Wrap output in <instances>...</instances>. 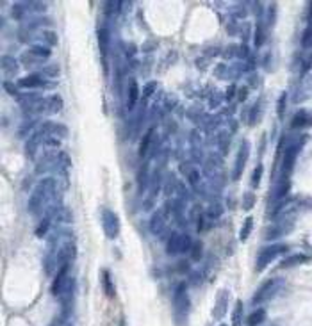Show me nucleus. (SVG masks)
<instances>
[{"label": "nucleus", "mask_w": 312, "mask_h": 326, "mask_svg": "<svg viewBox=\"0 0 312 326\" xmlns=\"http://www.w3.org/2000/svg\"><path fill=\"white\" fill-rule=\"evenodd\" d=\"M189 308H191V303L187 298L186 285H178L175 290V298H173V316H175L177 325H186Z\"/></svg>", "instance_id": "f257e3e1"}, {"label": "nucleus", "mask_w": 312, "mask_h": 326, "mask_svg": "<svg viewBox=\"0 0 312 326\" xmlns=\"http://www.w3.org/2000/svg\"><path fill=\"white\" fill-rule=\"evenodd\" d=\"M287 249H289V246L284 243H278V244H271V246H268V248L260 249L259 255H257V262H255V269L257 271H264L268 266L273 262V260L278 257V255L286 253Z\"/></svg>", "instance_id": "f03ea898"}, {"label": "nucleus", "mask_w": 312, "mask_h": 326, "mask_svg": "<svg viewBox=\"0 0 312 326\" xmlns=\"http://www.w3.org/2000/svg\"><path fill=\"white\" fill-rule=\"evenodd\" d=\"M280 285H282V280H278V278L266 280L264 284H262L259 289L255 290L254 298H252V303H254V305H259V303H262V301L273 298V294H275L276 290L280 289Z\"/></svg>", "instance_id": "7ed1b4c3"}, {"label": "nucleus", "mask_w": 312, "mask_h": 326, "mask_svg": "<svg viewBox=\"0 0 312 326\" xmlns=\"http://www.w3.org/2000/svg\"><path fill=\"white\" fill-rule=\"evenodd\" d=\"M102 225H104V232L109 239H116L120 233V219L116 216V212L104 209L102 211Z\"/></svg>", "instance_id": "20e7f679"}, {"label": "nucleus", "mask_w": 312, "mask_h": 326, "mask_svg": "<svg viewBox=\"0 0 312 326\" xmlns=\"http://www.w3.org/2000/svg\"><path fill=\"white\" fill-rule=\"evenodd\" d=\"M303 139H305V137H303ZM303 139L300 141L298 145H296V143H294V145H291L286 150V153H284V161H282V173H284L286 176L291 173L292 168H294V164H296L298 153H300V150H302Z\"/></svg>", "instance_id": "39448f33"}, {"label": "nucleus", "mask_w": 312, "mask_h": 326, "mask_svg": "<svg viewBox=\"0 0 312 326\" xmlns=\"http://www.w3.org/2000/svg\"><path fill=\"white\" fill-rule=\"evenodd\" d=\"M248 157H250V143L248 141H243L239 148V153H237V159H235L234 173H232V178H234V180H237L241 176V173H243V170H245V166H246V161H248Z\"/></svg>", "instance_id": "423d86ee"}, {"label": "nucleus", "mask_w": 312, "mask_h": 326, "mask_svg": "<svg viewBox=\"0 0 312 326\" xmlns=\"http://www.w3.org/2000/svg\"><path fill=\"white\" fill-rule=\"evenodd\" d=\"M227 307H229V290L221 289L218 292V298H216V305H214V317L216 319H221L227 312Z\"/></svg>", "instance_id": "0eeeda50"}, {"label": "nucleus", "mask_w": 312, "mask_h": 326, "mask_svg": "<svg viewBox=\"0 0 312 326\" xmlns=\"http://www.w3.org/2000/svg\"><path fill=\"white\" fill-rule=\"evenodd\" d=\"M68 268H70V264L61 266V269H59L58 274H56V278H54V282H52V287H50V292H52V296H59V294H61L62 287H64V284H66Z\"/></svg>", "instance_id": "6e6552de"}, {"label": "nucleus", "mask_w": 312, "mask_h": 326, "mask_svg": "<svg viewBox=\"0 0 312 326\" xmlns=\"http://www.w3.org/2000/svg\"><path fill=\"white\" fill-rule=\"evenodd\" d=\"M43 132L39 130V132H36V134H32L29 139L25 141V153L29 159H34V155H36L38 148H39V143H41V137H43Z\"/></svg>", "instance_id": "1a4fd4ad"}, {"label": "nucleus", "mask_w": 312, "mask_h": 326, "mask_svg": "<svg viewBox=\"0 0 312 326\" xmlns=\"http://www.w3.org/2000/svg\"><path fill=\"white\" fill-rule=\"evenodd\" d=\"M47 198V192L43 191L41 187L38 186L36 187V191L32 192V196H31V200H29V212L31 214H34V212H38L39 209H41V205H43V200Z\"/></svg>", "instance_id": "9d476101"}, {"label": "nucleus", "mask_w": 312, "mask_h": 326, "mask_svg": "<svg viewBox=\"0 0 312 326\" xmlns=\"http://www.w3.org/2000/svg\"><path fill=\"white\" fill-rule=\"evenodd\" d=\"M127 107H129V111H132V109L136 107V104H137V100H139V86H137V80L136 78H130L129 80V93H127Z\"/></svg>", "instance_id": "9b49d317"}, {"label": "nucleus", "mask_w": 312, "mask_h": 326, "mask_svg": "<svg viewBox=\"0 0 312 326\" xmlns=\"http://www.w3.org/2000/svg\"><path fill=\"white\" fill-rule=\"evenodd\" d=\"M43 84V78L39 73H32V75H27V77L20 78L18 80V88H25V89H34L39 88Z\"/></svg>", "instance_id": "f8f14e48"}, {"label": "nucleus", "mask_w": 312, "mask_h": 326, "mask_svg": "<svg viewBox=\"0 0 312 326\" xmlns=\"http://www.w3.org/2000/svg\"><path fill=\"white\" fill-rule=\"evenodd\" d=\"M41 132L45 135H58V137H64V135H68V130L62 127V125L59 123H50V121H47V123L41 127Z\"/></svg>", "instance_id": "ddd939ff"}, {"label": "nucleus", "mask_w": 312, "mask_h": 326, "mask_svg": "<svg viewBox=\"0 0 312 326\" xmlns=\"http://www.w3.org/2000/svg\"><path fill=\"white\" fill-rule=\"evenodd\" d=\"M73 257H75V246H73V244H64V246L59 249L58 260L61 266H66L72 262Z\"/></svg>", "instance_id": "4468645a"}, {"label": "nucleus", "mask_w": 312, "mask_h": 326, "mask_svg": "<svg viewBox=\"0 0 312 326\" xmlns=\"http://www.w3.org/2000/svg\"><path fill=\"white\" fill-rule=\"evenodd\" d=\"M164 223H166V216H164V212L156 211L154 216H152V219H150V230L154 233H159L162 228H164Z\"/></svg>", "instance_id": "2eb2a0df"}, {"label": "nucleus", "mask_w": 312, "mask_h": 326, "mask_svg": "<svg viewBox=\"0 0 312 326\" xmlns=\"http://www.w3.org/2000/svg\"><path fill=\"white\" fill-rule=\"evenodd\" d=\"M180 233L173 232L172 235H170V239H168V244H166V251L168 255H177L180 253Z\"/></svg>", "instance_id": "dca6fc26"}, {"label": "nucleus", "mask_w": 312, "mask_h": 326, "mask_svg": "<svg viewBox=\"0 0 312 326\" xmlns=\"http://www.w3.org/2000/svg\"><path fill=\"white\" fill-rule=\"evenodd\" d=\"M264 319H266L264 308H255V310L246 317V326H259L264 323Z\"/></svg>", "instance_id": "f3484780"}, {"label": "nucleus", "mask_w": 312, "mask_h": 326, "mask_svg": "<svg viewBox=\"0 0 312 326\" xmlns=\"http://www.w3.org/2000/svg\"><path fill=\"white\" fill-rule=\"evenodd\" d=\"M307 260V257L302 253H296V255H289L287 259H284L280 262V268L282 269H289V268H294V266L302 264V262H305Z\"/></svg>", "instance_id": "a211bd4d"}, {"label": "nucleus", "mask_w": 312, "mask_h": 326, "mask_svg": "<svg viewBox=\"0 0 312 326\" xmlns=\"http://www.w3.org/2000/svg\"><path fill=\"white\" fill-rule=\"evenodd\" d=\"M102 285H104V292L109 298H115V287H113V276L109 271H102Z\"/></svg>", "instance_id": "6ab92c4d"}, {"label": "nucleus", "mask_w": 312, "mask_h": 326, "mask_svg": "<svg viewBox=\"0 0 312 326\" xmlns=\"http://www.w3.org/2000/svg\"><path fill=\"white\" fill-rule=\"evenodd\" d=\"M45 109H47L48 113H52V114L59 113V111L62 109V100L59 98L58 95H56V96H50V98L47 100V104H45Z\"/></svg>", "instance_id": "aec40b11"}, {"label": "nucleus", "mask_w": 312, "mask_h": 326, "mask_svg": "<svg viewBox=\"0 0 312 326\" xmlns=\"http://www.w3.org/2000/svg\"><path fill=\"white\" fill-rule=\"evenodd\" d=\"M312 123V118L309 116L307 113H298L294 118H292V129H296V127H305V125H311Z\"/></svg>", "instance_id": "412c9836"}, {"label": "nucleus", "mask_w": 312, "mask_h": 326, "mask_svg": "<svg viewBox=\"0 0 312 326\" xmlns=\"http://www.w3.org/2000/svg\"><path fill=\"white\" fill-rule=\"evenodd\" d=\"M152 137H154V130H148L143 137H141V143H139V157H145L146 152H148V146L152 143Z\"/></svg>", "instance_id": "4be33fe9"}, {"label": "nucleus", "mask_w": 312, "mask_h": 326, "mask_svg": "<svg viewBox=\"0 0 312 326\" xmlns=\"http://www.w3.org/2000/svg\"><path fill=\"white\" fill-rule=\"evenodd\" d=\"M252 230H254V217H246L245 225H243V228H241V233H239V237H241V241H243V243H245V241H248Z\"/></svg>", "instance_id": "5701e85b"}, {"label": "nucleus", "mask_w": 312, "mask_h": 326, "mask_svg": "<svg viewBox=\"0 0 312 326\" xmlns=\"http://www.w3.org/2000/svg\"><path fill=\"white\" fill-rule=\"evenodd\" d=\"M2 68H4V72L16 73V70H18L16 59H13V57H9V56H4L2 57Z\"/></svg>", "instance_id": "b1692460"}, {"label": "nucleus", "mask_w": 312, "mask_h": 326, "mask_svg": "<svg viewBox=\"0 0 312 326\" xmlns=\"http://www.w3.org/2000/svg\"><path fill=\"white\" fill-rule=\"evenodd\" d=\"M241 319H243V301H237L232 314V326H241Z\"/></svg>", "instance_id": "393cba45"}, {"label": "nucleus", "mask_w": 312, "mask_h": 326, "mask_svg": "<svg viewBox=\"0 0 312 326\" xmlns=\"http://www.w3.org/2000/svg\"><path fill=\"white\" fill-rule=\"evenodd\" d=\"M48 228H50V216H45L43 217V221L39 223V227L36 228V235L38 237H45L48 232Z\"/></svg>", "instance_id": "a878e982"}, {"label": "nucleus", "mask_w": 312, "mask_h": 326, "mask_svg": "<svg viewBox=\"0 0 312 326\" xmlns=\"http://www.w3.org/2000/svg\"><path fill=\"white\" fill-rule=\"evenodd\" d=\"M107 39H109V32H107V29H100L98 43H100V50H102L104 56H105V52H107Z\"/></svg>", "instance_id": "bb28decb"}, {"label": "nucleus", "mask_w": 312, "mask_h": 326, "mask_svg": "<svg viewBox=\"0 0 312 326\" xmlns=\"http://www.w3.org/2000/svg\"><path fill=\"white\" fill-rule=\"evenodd\" d=\"M31 54L36 57H41V59H47V57H50V48L47 47H32L31 48Z\"/></svg>", "instance_id": "cd10ccee"}, {"label": "nucleus", "mask_w": 312, "mask_h": 326, "mask_svg": "<svg viewBox=\"0 0 312 326\" xmlns=\"http://www.w3.org/2000/svg\"><path fill=\"white\" fill-rule=\"evenodd\" d=\"M302 45L305 48L312 47V23L311 25L305 29V32H303V36H302Z\"/></svg>", "instance_id": "c85d7f7f"}, {"label": "nucleus", "mask_w": 312, "mask_h": 326, "mask_svg": "<svg viewBox=\"0 0 312 326\" xmlns=\"http://www.w3.org/2000/svg\"><path fill=\"white\" fill-rule=\"evenodd\" d=\"M255 205V196L252 192H245V196H243V209L245 211H250V209Z\"/></svg>", "instance_id": "c756f323"}, {"label": "nucleus", "mask_w": 312, "mask_h": 326, "mask_svg": "<svg viewBox=\"0 0 312 326\" xmlns=\"http://www.w3.org/2000/svg\"><path fill=\"white\" fill-rule=\"evenodd\" d=\"M193 246V241L189 235H182L180 237V253H186V251H189Z\"/></svg>", "instance_id": "7c9ffc66"}, {"label": "nucleus", "mask_w": 312, "mask_h": 326, "mask_svg": "<svg viewBox=\"0 0 312 326\" xmlns=\"http://www.w3.org/2000/svg\"><path fill=\"white\" fill-rule=\"evenodd\" d=\"M260 176H262V166H257L252 175V187H257L260 184Z\"/></svg>", "instance_id": "2f4dec72"}, {"label": "nucleus", "mask_w": 312, "mask_h": 326, "mask_svg": "<svg viewBox=\"0 0 312 326\" xmlns=\"http://www.w3.org/2000/svg\"><path fill=\"white\" fill-rule=\"evenodd\" d=\"M4 89L7 91L9 95H13V96H18V84H11L9 80H4Z\"/></svg>", "instance_id": "473e14b6"}, {"label": "nucleus", "mask_w": 312, "mask_h": 326, "mask_svg": "<svg viewBox=\"0 0 312 326\" xmlns=\"http://www.w3.org/2000/svg\"><path fill=\"white\" fill-rule=\"evenodd\" d=\"M286 102H287V95L282 93L280 100H278V107H276V111H278V116H284V111H286Z\"/></svg>", "instance_id": "72a5a7b5"}, {"label": "nucleus", "mask_w": 312, "mask_h": 326, "mask_svg": "<svg viewBox=\"0 0 312 326\" xmlns=\"http://www.w3.org/2000/svg\"><path fill=\"white\" fill-rule=\"evenodd\" d=\"M156 88H157V84L156 82H148L145 86V91H143V96H145V98H148V96H150L152 93H154V91H156Z\"/></svg>", "instance_id": "f704fd0d"}, {"label": "nucleus", "mask_w": 312, "mask_h": 326, "mask_svg": "<svg viewBox=\"0 0 312 326\" xmlns=\"http://www.w3.org/2000/svg\"><path fill=\"white\" fill-rule=\"evenodd\" d=\"M21 7H23V4H15V5H13V18L20 20L21 16H23V13H21Z\"/></svg>", "instance_id": "c9c22d12"}, {"label": "nucleus", "mask_w": 312, "mask_h": 326, "mask_svg": "<svg viewBox=\"0 0 312 326\" xmlns=\"http://www.w3.org/2000/svg\"><path fill=\"white\" fill-rule=\"evenodd\" d=\"M200 251H202V243H196L193 246V259L195 260L200 259Z\"/></svg>", "instance_id": "e433bc0d"}, {"label": "nucleus", "mask_w": 312, "mask_h": 326, "mask_svg": "<svg viewBox=\"0 0 312 326\" xmlns=\"http://www.w3.org/2000/svg\"><path fill=\"white\" fill-rule=\"evenodd\" d=\"M45 38H48V43H50V45H56V43H58V34H56V32H45Z\"/></svg>", "instance_id": "4c0bfd02"}, {"label": "nucleus", "mask_w": 312, "mask_h": 326, "mask_svg": "<svg viewBox=\"0 0 312 326\" xmlns=\"http://www.w3.org/2000/svg\"><path fill=\"white\" fill-rule=\"evenodd\" d=\"M255 45L259 47V45H262V27H257V34H255Z\"/></svg>", "instance_id": "58836bf2"}, {"label": "nucleus", "mask_w": 312, "mask_h": 326, "mask_svg": "<svg viewBox=\"0 0 312 326\" xmlns=\"http://www.w3.org/2000/svg\"><path fill=\"white\" fill-rule=\"evenodd\" d=\"M198 180H200V175H198V171H191V173H189V182H191L193 186H195V184H196Z\"/></svg>", "instance_id": "ea45409f"}, {"label": "nucleus", "mask_w": 312, "mask_h": 326, "mask_svg": "<svg viewBox=\"0 0 312 326\" xmlns=\"http://www.w3.org/2000/svg\"><path fill=\"white\" fill-rule=\"evenodd\" d=\"M45 73H47V75H50V77H52V75H59V70H58V66H47V70H45Z\"/></svg>", "instance_id": "a19ab883"}, {"label": "nucleus", "mask_w": 312, "mask_h": 326, "mask_svg": "<svg viewBox=\"0 0 312 326\" xmlns=\"http://www.w3.org/2000/svg\"><path fill=\"white\" fill-rule=\"evenodd\" d=\"M232 95H234V86L229 89V98H232Z\"/></svg>", "instance_id": "79ce46f5"}, {"label": "nucleus", "mask_w": 312, "mask_h": 326, "mask_svg": "<svg viewBox=\"0 0 312 326\" xmlns=\"http://www.w3.org/2000/svg\"><path fill=\"white\" fill-rule=\"evenodd\" d=\"M219 326H227V325H219Z\"/></svg>", "instance_id": "37998d69"}]
</instances>
